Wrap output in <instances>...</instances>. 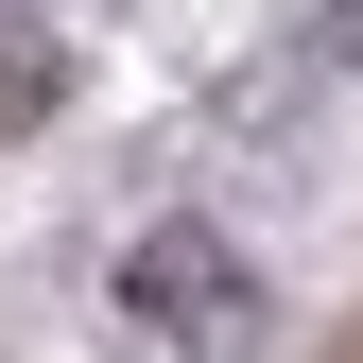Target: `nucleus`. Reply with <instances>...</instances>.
Listing matches in <instances>:
<instances>
[{
	"label": "nucleus",
	"mask_w": 363,
	"mask_h": 363,
	"mask_svg": "<svg viewBox=\"0 0 363 363\" xmlns=\"http://www.w3.org/2000/svg\"><path fill=\"white\" fill-rule=\"evenodd\" d=\"M52 86H69V69L35 52V35H0V139H18V121H52Z\"/></svg>",
	"instance_id": "nucleus-2"
},
{
	"label": "nucleus",
	"mask_w": 363,
	"mask_h": 363,
	"mask_svg": "<svg viewBox=\"0 0 363 363\" xmlns=\"http://www.w3.org/2000/svg\"><path fill=\"white\" fill-rule=\"evenodd\" d=\"M329 363H363V329H346V346H329Z\"/></svg>",
	"instance_id": "nucleus-3"
},
{
	"label": "nucleus",
	"mask_w": 363,
	"mask_h": 363,
	"mask_svg": "<svg viewBox=\"0 0 363 363\" xmlns=\"http://www.w3.org/2000/svg\"><path fill=\"white\" fill-rule=\"evenodd\" d=\"M121 294H139V311H173V329H242V259H225L208 242V225H156V242H139V277H121Z\"/></svg>",
	"instance_id": "nucleus-1"
}]
</instances>
